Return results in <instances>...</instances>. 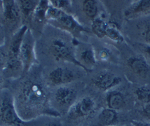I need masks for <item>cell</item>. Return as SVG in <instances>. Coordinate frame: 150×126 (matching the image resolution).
Wrapping results in <instances>:
<instances>
[{
	"mask_svg": "<svg viewBox=\"0 0 150 126\" xmlns=\"http://www.w3.org/2000/svg\"><path fill=\"white\" fill-rule=\"evenodd\" d=\"M13 98L18 114L24 122L41 115L52 117L61 116L51 105L46 89L36 81H23Z\"/></svg>",
	"mask_w": 150,
	"mask_h": 126,
	"instance_id": "obj_1",
	"label": "cell"
},
{
	"mask_svg": "<svg viewBox=\"0 0 150 126\" xmlns=\"http://www.w3.org/2000/svg\"><path fill=\"white\" fill-rule=\"evenodd\" d=\"M46 22L60 30L64 31L73 36L80 35L83 32H87L74 16L65 13L53 5H50L46 14Z\"/></svg>",
	"mask_w": 150,
	"mask_h": 126,
	"instance_id": "obj_2",
	"label": "cell"
},
{
	"mask_svg": "<svg viewBox=\"0 0 150 126\" xmlns=\"http://www.w3.org/2000/svg\"><path fill=\"white\" fill-rule=\"evenodd\" d=\"M29 29L26 25H23L13 35L7 52V59L5 62V69L12 73L23 71L21 62L20 59V49L24 35Z\"/></svg>",
	"mask_w": 150,
	"mask_h": 126,
	"instance_id": "obj_3",
	"label": "cell"
},
{
	"mask_svg": "<svg viewBox=\"0 0 150 126\" xmlns=\"http://www.w3.org/2000/svg\"><path fill=\"white\" fill-rule=\"evenodd\" d=\"M74 47V44L71 45L67 40L57 37L51 40L49 51L57 61L67 62L81 67L80 64L76 58Z\"/></svg>",
	"mask_w": 150,
	"mask_h": 126,
	"instance_id": "obj_4",
	"label": "cell"
},
{
	"mask_svg": "<svg viewBox=\"0 0 150 126\" xmlns=\"http://www.w3.org/2000/svg\"><path fill=\"white\" fill-rule=\"evenodd\" d=\"M0 120L9 126H18L24 122L16 111L14 98L7 91L0 96Z\"/></svg>",
	"mask_w": 150,
	"mask_h": 126,
	"instance_id": "obj_5",
	"label": "cell"
},
{
	"mask_svg": "<svg viewBox=\"0 0 150 126\" xmlns=\"http://www.w3.org/2000/svg\"><path fill=\"white\" fill-rule=\"evenodd\" d=\"M78 92L70 84L58 86L53 95L54 109L60 114L68 113L70 108L77 101Z\"/></svg>",
	"mask_w": 150,
	"mask_h": 126,
	"instance_id": "obj_6",
	"label": "cell"
},
{
	"mask_svg": "<svg viewBox=\"0 0 150 126\" xmlns=\"http://www.w3.org/2000/svg\"><path fill=\"white\" fill-rule=\"evenodd\" d=\"M20 59L23 72H29L36 62L35 41L30 29H28L24 35L20 49Z\"/></svg>",
	"mask_w": 150,
	"mask_h": 126,
	"instance_id": "obj_7",
	"label": "cell"
},
{
	"mask_svg": "<svg viewBox=\"0 0 150 126\" xmlns=\"http://www.w3.org/2000/svg\"><path fill=\"white\" fill-rule=\"evenodd\" d=\"M75 48V55L81 67L86 71L92 70L97 62L96 52L93 47L89 44L80 43L79 41L73 40Z\"/></svg>",
	"mask_w": 150,
	"mask_h": 126,
	"instance_id": "obj_8",
	"label": "cell"
},
{
	"mask_svg": "<svg viewBox=\"0 0 150 126\" xmlns=\"http://www.w3.org/2000/svg\"><path fill=\"white\" fill-rule=\"evenodd\" d=\"M96 108L95 99L90 96H84L75 102L68 113L73 118H86L95 113Z\"/></svg>",
	"mask_w": 150,
	"mask_h": 126,
	"instance_id": "obj_9",
	"label": "cell"
},
{
	"mask_svg": "<svg viewBox=\"0 0 150 126\" xmlns=\"http://www.w3.org/2000/svg\"><path fill=\"white\" fill-rule=\"evenodd\" d=\"M76 79L74 72L68 67H58L51 70L48 76L50 84L60 86L71 84Z\"/></svg>",
	"mask_w": 150,
	"mask_h": 126,
	"instance_id": "obj_10",
	"label": "cell"
},
{
	"mask_svg": "<svg viewBox=\"0 0 150 126\" xmlns=\"http://www.w3.org/2000/svg\"><path fill=\"white\" fill-rule=\"evenodd\" d=\"M122 78L108 70L98 73L93 80V84L98 89L103 92H108L120 85Z\"/></svg>",
	"mask_w": 150,
	"mask_h": 126,
	"instance_id": "obj_11",
	"label": "cell"
},
{
	"mask_svg": "<svg viewBox=\"0 0 150 126\" xmlns=\"http://www.w3.org/2000/svg\"><path fill=\"white\" fill-rule=\"evenodd\" d=\"M127 66L130 71L141 79H146L150 75V65L143 56L129 57L127 59Z\"/></svg>",
	"mask_w": 150,
	"mask_h": 126,
	"instance_id": "obj_12",
	"label": "cell"
},
{
	"mask_svg": "<svg viewBox=\"0 0 150 126\" xmlns=\"http://www.w3.org/2000/svg\"><path fill=\"white\" fill-rule=\"evenodd\" d=\"M150 14V0H136L124 12L127 20H133Z\"/></svg>",
	"mask_w": 150,
	"mask_h": 126,
	"instance_id": "obj_13",
	"label": "cell"
},
{
	"mask_svg": "<svg viewBox=\"0 0 150 126\" xmlns=\"http://www.w3.org/2000/svg\"><path fill=\"white\" fill-rule=\"evenodd\" d=\"M4 20L10 23H17L21 19L16 0H1Z\"/></svg>",
	"mask_w": 150,
	"mask_h": 126,
	"instance_id": "obj_14",
	"label": "cell"
},
{
	"mask_svg": "<svg viewBox=\"0 0 150 126\" xmlns=\"http://www.w3.org/2000/svg\"><path fill=\"white\" fill-rule=\"evenodd\" d=\"M107 107L115 111H121L126 106V99L121 92L117 90H110L105 97Z\"/></svg>",
	"mask_w": 150,
	"mask_h": 126,
	"instance_id": "obj_15",
	"label": "cell"
},
{
	"mask_svg": "<svg viewBox=\"0 0 150 126\" xmlns=\"http://www.w3.org/2000/svg\"><path fill=\"white\" fill-rule=\"evenodd\" d=\"M23 22L32 20L40 0H16Z\"/></svg>",
	"mask_w": 150,
	"mask_h": 126,
	"instance_id": "obj_16",
	"label": "cell"
},
{
	"mask_svg": "<svg viewBox=\"0 0 150 126\" xmlns=\"http://www.w3.org/2000/svg\"><path fill=\"white\" fill-rule=\"evenodd\" d=\"M81 10L90 21L100 16L98 0H81Z\"/></svg>",
	"mask_w": 150,
	"mask_h": 126,
	"instance_id": "obj_17",
	"label": "cell"
},
{
	"mask_svg": "<svg viewBox=\"0 0 150 126\" xmlns=\"http://www.w3.org/2000/svg\"><path fill=\"white\" fill-rule=\"evenodd\" d=\"M118 118L117 111L108 107L103 108L98 115V121L101 126L116 125Z\"/></svg>",
	"mask_w": 150,
	"mask_h": 126,
	"instance_id": "obj_18",
	"label": "cell"
},
{
	"mask_svg": "<svg viewBox=\"0 0 150 126\" xmlns=\"http://www.w3.org/2000/svg\"><path fill=\"white\" fill-rule=\"evenodd\" d=\"M51 3L49 0H40L34 13L32 20L36 23H43L46 22V14Z\"/></svg>",
	"mask_w": 150,
	"mask_h": 126,
	"instance_id": "obj_19",
	"label": "cell"
},
{
	"mask_svg": "<svg viewBox=\"0 0 150 126\" xmlns=\"http://www.w3.org/2000/svg\"><path fill=\"white\" fill-rule=\"evenodd\" d=\"M108 26V22L100 16L91 21V30L99 38H105Z\"/></svg>",
	"mask_w": 150,
	"mask_h": 126,
	"instance_id": "obj_20",
	"label": "cell"
},
{
	"mask_svg": "<svg viewBox=\"0 0 150 126\" xmlns=\"http://www.w3.org/2000/svg\"><path fill=\"white\" fill-rule=\"evenodd\" d=\"M105 37L117 42H122L124 41V37L122 34L121 33L117 25L112 23H108Z\"/></svg>",
	"mask_w": 150,
	"mask_h": 126,
	"instance_id": "obj_21",
	"label": "cell"
},
{
	"mask_svg": "<svg viewBox=\"0 0 150 126\" xmlns=\"http://www.w3.org/2000/svg\"><path fill=\"white\" fill-rule=\"evenodd\" d=\"M135 95L140 102L144 104L150 103V86L142 85L136 88Z\"/></svg>",
	"mask_w": 150,
	"mask_h": 126,
	"instance_id": "obj_22",
	"label": "cell"
},
{
	"mask_svg": "<svg viewBox=\"0 0 150 126\" xmlns=\"http://www.w3.org/2000/svg\"><path fill=\"white\" fill-rule=\"evenodd\" d=\"M51 5L65 13L72 14L73 10V1L72 0H50Z\"/></svg>",
	"mask_w": 150,
	"mask_h": 126,
	"instance_id": "obj_23",
	"label": "cell"
},
{
	"mask_svg": "<svg viewBox=\"0 0 150 126\" xmlns=\"http://www.w3.org/2000/svg\"><path fill=\"white\" fill-rule=\"evenodd\" d=\"M111 57H112V52L109 48H106V47H103L102 48L98 50V52H96L97 59L100 60V61H109Z\"/></svg>",
	"mask_w": 150,
	"mask_h": 126,
	"instance_id": "obj_24",
	"label": "cell"
},
{
	"mask_svg": "<svg viewBox=\"0 0 150 126\" xmlns=\"http://www.w3.org/2000/svg\"><path fill=\"white\" fill-rule=\"evenodd\" d=\"M141 114L146 122H150V103L144 104L143 105L141 109Z\"/></svg>",
	"mask_w": 150,
	"mask_h": 126,
	"instance_id": "obj_25",
	"label": "cell"
},
{
	"mask_svg": "<svg viewBox=\"0 0 150 126\" xmlns=\"http://www.w3.org/2000/svg\"><path fill=\"white\" fill-rule=\"evenodd\" d=\"M139 48H140L141 51L143 54V57H144L146 59L147 58L150 59V45L146 43H142L140 44Z\"/></svg>",
	"mask_w": 150,
	"mask_h": 126,
	"instance_id": "obj_26",
	"label": "cell"
},
{
	"mask_svg": "<svg viewBox=\"0 0 150 126\" xmlns=\"http://www.w3.org/2000/svg\"><path fill=\"white\" fill-rule=\"evenodd\" d=\"M142 38L144 40V43L150 45V25H148L142 32Z\"/></svg>",
	"mask_w": 150,
	"mask_h": 126,
	"instance_id": "obj_27",
	"label": "cell"
},
{
	"mask_svg": "<svg viewBox=\"0 0 150 126\" xmlns=\"http://www.w3.org/2000/svg\"><path fill=\"white\" fill-rule=\"evenodd\" d=\"M58 118L59 117H53V119H51L42 126H62V123Z\"/></svg>",
	"mask_w": 150,
	"mask_h": 126,
	"instance_id": "obj_28",
	"label": "cell"
},
{
	"mask_svg": "<svg viewBox=\"0 0 150 126\" xmlns=\"http://www.w3.org/2000/svg\"><path fill=\"white\" fill-rule=\"evenodd\" d=\"M132 124L134 126H150L149 122L146 121H138V120H133L131 122Z\"/></svg>",
	"mask_w": 150,
	"mask_h": 126,
	"instance_id": "obj_29",
	"label": "cell"
},
{
	"mask_svg": "<svg viewBox=\"0 0 150 126\" xmlns=\"http://www.w3.org/2000/svg\"><path fill=\"white\" fill-rule=\"evenodd\" d=\"M3 63H4V56H3L2 53L0 51V68L3 65Z\"/></svg>",
	"mask_w": 150,
	"mask_h": 126,
	"instance_id": "obj_30",
	"label": "cell"
},
{
	"mask_svg": "<svg viewBox=\"0 0 150 126\" xmlns=\"http://www.w3.org/2000/svg\"><path fill=\"white\" fill-rule=\"evenodd\" d=\"M105 126H122V125H105Z\"/></svg>",
	"mask_w": 150,
	"mask_h": 126,
	"instance_id": "obj_31",
	"label": "cell"
},
{
	"mask_svg": "<svg viewBox=\"0 0 150 126\" xmlns=\"http://www.w3.org/2000/svg\"><path fill=\"white\" fill-rule=\"evenodd\" d=\"M124 126H134V125H133L132 124V123H130V124H127V125H124Z\"/></svg>",
	"mask_w": 150,
	"mask_h": 126,
	"instance_id": "obj_32",
	"label": "cell"
},
{
	"mask_svg": "<svg viewBox=\"0 0 150 126\" xmlns=\"http://www.w3.org/2000/svg\"><path fill=\"white\" fill-rule=\"evenodd\" d=\"M1 79H0V85H1Z\"/></svg>",
	"mask_w": 150,
	"mask_h": 126,
	"instance_id": "obj_33",
	"label": "cell"
},
{
	"mask_svg": "<svg viewBox=\"0 0 150 126\" xmlns=\"http://www.w3.org/2000/svg\"><path fill=\"white\" fill-rule=\"evenodd\" d=\"M0 1H1V0H0Z\"/></svg>",
	"mask_w": 150,
	"mask_h": 126,
	"instance_id": "obj_34",
	"label": "cell"
},
{
	"mask_svg": "<svg viewBox=\"0 0 150 126\" xmlns=\"http://www.w3.org/2000/svg\"><path fill=\"white\" fill-rule=\"evenodd\" d=\"M49 1H50V0H49Z\"/></svg>",
	"mask_w": 150,
	"mask_h": 126,
	"instance_id": "obj_35",
	"label": "cell"
}]
</instances>
